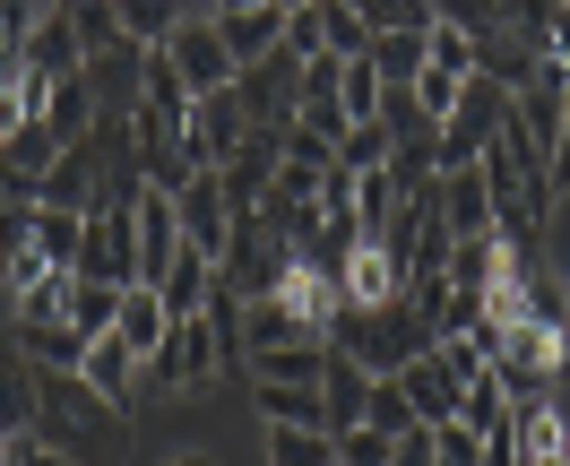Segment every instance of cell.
I'll return each instance as SVG.
<instances>
[{
  "instance_id": "obj_1",
  "label": "cell",
  "mask_w": 570,
  "mask_h": 466,
  "mask_svg": "<svg viewBox=\"0 0 570 466\" xmlns=\"http://www.w3.org/2000/svg\"><path fill=\"white\" fill-rule=\"evenodd\" d=\"M36 440L78 466H121L130 458V415L87 389V371H36Z\"/></svg>"
},
{
  "instance_id": "obj_2",
  "label": "cell",
  "mask_w": 570,
  "mask_h": 466,
  "mask_svg": "<svg viewBox=\"0 0 570 466\" xmlns=\"http://www.w3.org/2000/svg\"><path fill=\"white\" fill-rule=\"evenodd\" d=\"M225 363H234V337L199 311V320H174V337L156 346V355L139 363V380L156 397H181V389H208V380H225Z\"/></svg>"
},
{
  "instance_id": "obj_3",
  "label": "cell",
  "mask_w": 570,
  "mask_h": 466,
  "mask_svg": "<svg viewBox=\"0 0 570 466\" xmlns=\"http://www.w3.org/2000/svg\"><path fill=\"white\" fill-rule=\"evenodd\" d=\"M285 268H294V251L277 242V225L250 208L234 216V234H225V259H216V294H234V303H259V294L285 286Z\"/></svg>"
},
{
  "instance_id": "obj_4",
  "label": "cell",
  "mask_w": 570,
  "mask_h": 466,
  "mask_svg": "<svg viewBox=\"0 0 570 466\" xmlns=\"http://www.w3.org/2000/svg\"><path fill=\"white\" fill-rule=\"evenodd\" d=\"M510 121V96H501L493 78H466L459 112L441 121V139H432V173H475V156L493 147V130Z\"/></svg>"
},
{
  "instance_id": "obj_5",
  "label": "cell",
  "mask_w": 570,
  "mask_h": 466,
  "mask_svg": "<svg viewBox=\"0 0 570 466\" xmlns=\"http://www.w3.org/2000/svg\"><path fill=\"white\" fill-rule=\"evenodd\" d=\"M562 363H570V337H553V328H493V380L510 389V406H535Z\"/></svg>"
},
{
  "instance_id": "obj_6",
  "label": "cell",
  "mask_w": 570,
  "mask_h": 466,
  "mask_svg": "<svg viewBox=\"0 0 570 466\" xmlns=\"http://www.w3.org/2000/svg\"><path fill=\"white\" fill-rule=\"evenodd\" d=\"M70 277H105V286H139V199L121 208H96L87 216V242H78V268Z\"/></svg>"
},
{
  "instance_id": "obj_7",
  "label": "cell",
  "mask_w": 570,
  "mask_h": 466,
  "mask_svg": "<svg viewBox=\"0 0 570 466\" xmlns=\"http://www.w3.org/2000/svg\"><path fill=\"white\" fill-rule=\"evenodd\" d=\"M165 61H174V78L190 87V105H199V96H225V87L243 78L225 61V43H216V18H181L174 36H165Z\"/></svg>"
},
{
  "instance_id": "obj_8",
  "label": "cell",
  "mask_w": 570,
  "mask_h": 466,
  "mask_svg": "<svg viewBox=\"0 0 570 466\" xmlns=\"http://www.w3.org/2000/svg\"><path fill=\"white\" fill-rule=\"evenodd\" d=\"M208 18H216V43H225L234 70H259V61L285 43V0H225Z\"/></svg>"
},
{
  "instance_id": "obj_9",
  "label": "cell",
  "mask_w": 570,
  "mask_h": 466,
  "mask_svg": "<svg viewBox=\"0 0 570 466\" xmlns=\"http://www.w3.org/2000/svg\"><path fill=\"white\" fill-rule=\"evenodd\" d=\"M243 139H250V112H243V96H234V87L190 105V165H199V173L234 165V156H243Z\"/></svg>"
},
{
  "instance_id": "obj_10",
  "label": "cell",
  "mask_w": 570,
  "mask_h": 466,
  "mask_svg": "<svg viewBox=\"0 0 570 466\" xmlns=\"http://www.w3.org/2000/svg\"><path fill=\"white\" fill-rule=\"evenodd\" d=\"M174 225H181V242H190V251L225 259V234H234V208H225V190H216V173H190V181L174 190Z\"/></svg>"
},
{
  "instance_id": "obj_11",
  "label": "cell",
  "mask_w": 570,
  "mask_h": 466,
  "mask_svg": "<svg viewBox=\"0 0 570 466\" xmlns=\"http://www.w3.org/2000/svg\"><path fill=\"white\" fill-rule=\"evenodd\" d=\"M216 190H225V208H234V216L268 208V190H277V139H268V130H250L243 156H234V165H216Z\"/></svg>"
},
{
  "instance_id": "obj_12",
  "label": "cell",
  "mask_w": 570,
  "mask_h": 466,
  "mask_svg": "<svg viewBox=\"0 0 570 466\" xmlns=\"http://www.w3.org/2000/svg\"><path fill=\"white\" fill-rule=\"evenodd\" d=\"M43 277H70L36 251V208H0V286L9 294H36Z\"/></svg>"
},
{
  "instance_id": "obj_13",
  "label": "cell",
  "mask_w": 570,
  "mask_h": 466,
  "mask_svg": "<svg viewBox=\"0 0 570 466\" xmlns=\"http://www.w3.org/2000/svg\"><path fill=\"white\" fill-rule=\"evenodd\" d=\"M96 199H105V156H96V139H87V147H61V165L43 173V208L96 216Z\"/></svg>"
},
{
  "instance_id": "obj_14",
  "label": "cell",
  "mask_w": 570,
  "mask_h": 466,
  "mask_svg": "<svg viewBox=\"0 0 570 466\" xmlns=\"http://www.w3.org/2000/svg\"><path fill=\"white\" fill-rule=\"evenodd\" d=\"M346 303H363V311H381V303H406V268L390 259V242H381V234L346 251Z\"/></svg>"
},
{
  "instance_id": "obj_15",
  "label": "cell",
  "mask_w": 570,
  "mask_h": 466,
  "mask_svg": "<svg viewBox=\"0 0 570 466\" xmlns=\"http://www.w3.org/2000/svg\"><path fill=\"white\" fill-rule=\"evenodd\" d=\"M96 121H105V96H96V70L61 78V87H52V112H43V130H52L61 147H87V139H96Z\"/></svg>"
},
{
  "instance_id": "obj_16",
  "label": "cell",
  "mask_w": 570,
  "mask_h": 466,
  "mask_svg": "<svg viewBox=\"0 0 570 466\" xmlns=\"http://www.w3.org/2000/svg\"><path fill=\"white\" fill-rule=\"evenodd\" d=\"M78 371H87V389L105 397V406H121V415H139V355H130L121 337H96Z\"/></svg>"
},
{
  "instance_id": "obj_17",
  "label": "cell",
  "mask_w": 570,
  "mask_h": 466,
  "mask_svg": "<svg viewBox=\"0 0 570 466\" xmlns=\"http://www.w3.org/2000/svg\"><path fill=\"white\" fill-rule=\"evenodd\" d=\"M181 259V225H174V199H156V190H147L139 199V286L156 294L165 286V268H174Z\"/></svg>"
},
{
  "instance_id": "obj_18",
  "label": "cell",
  "mask_w": 570,
  "mask_h": 466,
  "mask_svg": "<svg viewBox=\"0 0 570 466\" xmlns=\"http://www.w3.org/2000/svg\"><path fill=\"white\" fill-rule=\"evenodd\" d=\"M441 225H450V242H484V234H493V190H484V173H441Z\"/></svg>"
},
{
  "instance_id": "obj_19",
  "label": "cell",
  "mask_w": 570,
  "mask_h": 466,
  "mask_svg": "<svg viewBox=\"0 0 570 466\" xmlns=\"http://www.w3.org/2000/svg\"><path fill=\"white\" fill-rule=\"evenodd\" d=\"M397 380H406V397H415V415H424V424H459V389H466V380L441 355H415Z\"/></svg>"
},
{
  "instance_id": "obj_20",
  "label": "cell",
  "mask_w": 570,
  "mask_h": 466,
  "mask_svg": "<svg viewBox=\"0 0 570 466\" xmlns=\"http://www.w3.org/2000/svg\"><path fill=\"white\" fill-rule=\"evenodd\" d=\"M208 294H216V259L181 242V259L165 268V286H156V303H165L174 320H199V311H208Z\"/></svg>"
},
{
  "instance_id": "obj_21",
  "label": "cell",
  "mask_w": 570,
  "mask_h": 466,
  "mask_svg": "<svg viewBox=\"0 0 570 466\" xmlns=\"http://www.w3.org/2000/svg\"><path fill=\"white\" fill-rule=\"evenodd\" d=\"M27 70H36V78H52V87L87 70V52H78V27H70V9H43L36 43H27Z\"/></svg>"
},
{
  "instance_id": "obj_22",
  "label": "cell",
  "mask_w": 570,
  "mask_h": 466,
  "mask_svg": "<svg viewBox=\"0 0 570 466\" xmlns=\"http://www.w3.org/2000/svg\"><path fill=\"white\" fill-rule=\"evenodd\" d=\"M510 424H519V466H570V424L535 397V406H510Z\"/></svg>"
},
{
  "instance_id": "obj_23",
  "label": "cell",
  "mask_w": 570,
  "mask_h": 466,
  "mask_svg": "<svg viewBox=\"0 0 570 466\" xmlns=\"http://www.w3.org/2000/svg\"><path fill=\"white\" fill-rule=\"evenodd\" d=\"M112 337H121V346L147 363L156 346H165V337H174V311H165V303H156L147 286H130V294H121V320H112Z\"/></svg>"
},
{
  "instance_id": "obj_24",
  "label": "cell",
  "mask_w": 570,
  "mask_h": 466,
  "mask_svg": "<svg viewBox=\"0 0 570 466\" xmlns=\"http://www.w3.org/2000/svg\"><path fill=\"white\" fill-rule=\"evenodd\" d=\"M328 346H259L250 355V380H277V389H321Z\"/></svg>"
},
{
  "instance_id": "obj_25",
  "label": "cell",
  "mask_w": 570,
  "mask_h": 466,
  "mask_svg": "<svg viewBox=\"0 0 570 466\" xmlns=\"http://www.w3.org/2000/svg\"><path fill=\"white\" fill-rule=\"evenodd\" d=\"M9 346H18V355L36 363V371H78V363H87V346H96V337H78L70 320H52V328H18Z\"/></svg>"
},
{
  "instance_id": "obj_26",
  "label": "cell",
  "mask_w": 570,
  "mask_h": 466,
  "mask_svg": "<svg viewBox=\"0 0 570 466\" xmlns=\"http://www.w3.org/2000/svg\"><path fill=\"white\" fill-rule=\"evenodd\" d=\"M18 432H36V371L18 346H0V440H18Z\"/></svg>"
},
{
  "instance_id": "obj_27",
  "label": "cell",
  "mask_w": 570,
  "mask_h": 466,
  "mask_svg": "<svg viewBox=\"0 0 570 466\" xmlns=\"http://www.w3.org/2000/svg\"><path fill=\"white\" fill-rule=\"evenodd\" d=\"M321 397H328V432L363 424V397H372V371H363L355 355H328V371H321Z\"/></svg>"
},
{
  "instance_id": "obj_28",
  "label": "cell",
  "mask_w": 570,
  "mask_h": 466,
  "mask_svg": "<svg viewBox=\"0 0 570 466\" xmlns=\"http://www.w3.org/2000/svg\"><path fill=\"white\" fill-rule=\"evenodd\" d=\"M259 415L285 432H328V397L321 389H277V380H259Z\"/></svg>"
},
{
  "instance_id": "obj_29",
  "label": "cell",
  "mask_w": 570,
  "mask_h": 466,
  "mask_svg": "<svg viewBox=\"0 0 570 466\" xmlns=\"http://www.w3.org/2000/svg\"><path fill=\"white\" fill-rule=\"evenodd\" d=\"M112 320H121V286H105V277H70V328H78V337H112Z\"/></svg>"
},
{
  "instance_id": "obj_30",
  "label": "cell",
  "mask_w": 570,
  "mask_h": 466,
  "mask_svg": "<svg viewBox=\"0 0 570 466\" xmlns=\"http://www.w3.org/2000/svg\"><path fill=\"white\" fill-rule=\"evenodd\" d=\"M0 165H9V173H27V181H43L52 165H61V139H52L43 121H18V130L0 139Z\"/></svg>"
},
{
  "instance_id": "obj_31",
  "label": "cell",
  "mask_w": 570,
  "mask_h": 466,
  "mask_svg": "<svg viewBox=\"0 0 570 466\" xmlns=\"http://www.w3.org/2000/svg\"><path fill=\"white\" fill-rule=\"evenodd\" d=\"M70 27H78V52H87V61H112V52H121V9H105V0H78L70 9Z\"/></svg>"
},
{
  "instance_id": "obj_32",
  "label": "cell",
  "mask_w": 570,
  "mask_h": 466,
  "mask_svg": "<svg viewBox=\"0 0 570 466\" xmlns=\"http://www.w3.org/2000/svg\"><path fill=\"white\" fill-rule=\"evenodd\" d=\"M441 277H450L459 303H484V286H493V234H484V242H450V268H441Z\"/></svg>"
},
{
  "instance_id": "obj_33",
  "label": "cell",
  "mask_w": 570,
  "mask_h": 466,
  "mask_svg": "<svg viewBox=\"0 0 570 466\" xmlns=\"http://www.w3.org/2000/svg\"><path fill=\"white\" fill-rule=\"evenodd\" d=\"M363 61L381 70V87H415V78H424V36H372Z\"/></svg>"
},
{
  "instance_id": "obj_34",
  "label": "cell",
  "mask_w": 570,
  "mask_h": 466,
  "mask_svg": "<svg viewBox=\"0 0 570 466\" xmlns=\"http://www.w3.org/2000/svg\"><path fill=\"white\" fill-rule=\"evenodd\" d=\"M459 424L475 432V440H484V432H493V424H510V389H501L493 371H475V380H466V389H459Z\"/></svg>"
},
{
  "instance_id": "obj_35",
  "label": "cell",
  "mask_w": 570,
  "mask_h": 466,
  "mask_svg": "<svg viewBox=\"0 0 570 466\" xmlns=\"http://www.w3.org/2000/svg\"><path fill=\"white\" fill-rule=\"evenodd\" d=\"M268 466H337V432H285V424H268Z\"/></svg>"
},
{
  "instance_id": "obj_36",
  "label": "cell",
  "mask_w": 570,
  "mask_h": 466,
  "mask_svg": "<svg viewBox=\"0 0 570 466\" xmlns=\"http://www.w3.org/2000/svg\"><path fill=\"white\" fill-rule=\"evenodd\" d=\"M363 424H372V432H390V440H397V432H415L424 415H415L406 380H372V397H363Z\"/></svg>"
},
{
  "instance_id": "obj_37",
  "label": "cell",
  "mask_w": 570,
  "mask_h": 466,
  "mask_svg": "<svg viewBox=\"0 0 570 466\" xmlns=\"http://www.w3.org/2000/svg\"><path fill=\"white\" fill-rule=\"evenodd\" d=\"M78 242H87V216H61V208H36V251L52 268H78Z\"/></svg>"
},
{
  "instance_id": "obj_38",
  "label": "cell",
  "mask_w": 570,
  "mask_h": 466,
  "mask_svg": "<svg viewBox=\"0 0 570 466\" xmlns=\"http://www.w3.org/2000/svg\"><path fill=\"white\" fill-rule=\"evenodd\" d=\"M321 27H328V52H337V61H363V52H372V27H363V9H346V0H321Z\"/></svg>"
},
{
  "instance_id": "obj_39",
  "label": "cell",
  "mask_w": 570,
  "mask_h": 466,
  "mask_svg": "<svg viewBox=\"0 0 570 466\" xmlns=\"http://www.w3.org/2000/svg\"><path fill=\"white\" fill-rule=\"evenodd\" d=\"M337 105H346V121H381V70L372 61H346V87H337Z\"/></svg>"
},
{
  "instance_id": "obj_40",
  "label": "cell",
  "mask_w": 570,
  "mask_h": 466,
  "mask_svg": "<svg viewBox=\"0 0 570 466\" xmlns=\"http://www.w3.org/2000/svg\"><path fill=\"white\" fill-rule=\"evenodd\" d=\"M328 52V27H321V0L285 9V61H321Z\"/></svg>"
},
{
  "instance_id": "obj_41",
  "label": "cell",
  "mask_w": 570,
  "mask_h": 466,
  "mask_svg": "<svg viewBox=\"0 0 570 466\" xmlns=\"http://www.w3.org/2000/svg\"><path fill=\"white\" fill-rule=\"evenodd\" d=\"M174 27H181V18H174V9H156V0H130V9H121V36L139 43V52H165Z\"/></svg>"
},
{
  "instance_id": "obj_42",
  "label": "cell",
  "mask_w": 570,
  "mask_h": 466,
  "mask_svg": "<svg viewBox=\"0 0 570 466\" xmlns=\"http://www.w3.org/2000/svg\"><path fill=\"white\" fill-rule=\"evenodd\" d=\"M337 165H346V173H381V165H390V130H381V121L346 130V139H337Z\"/></svg>"
},
{
  "instance_id": "obj_43",
  "label": "cell",
  "mask_w": 570,
  "mask_h": 466,
  "mask_svg": "<svg viewBox=\"0 0 570 466\" xmlns=\"http://www.w3.org/2000/svg\"><path fill=\"white\" fill-rule=\"evenodd\" d=\"M528 328H553V337H570V294L553 286L544 268L528 277Z\"/></svg>"
},
{
  "instance_id": "obj_44",
  "label": "cell",
  "mask_w": 570,
  "mask_h": 466,
  "mask_svg": "<svg viewBox=\"0 0 570 466\" xmlns=\"http://www.w3.org/2000/svg\"><path fill=\"white\" fill-rule=\"evenodd\" d=\"M70 320V277H43L36 294H18V328H52Z\"/></svg>"
},
{
  "instance_id": "obj_45",
  "label": "cell",
  "mask_w": 570,
  "mask_h": 466,
  "mask_svg": "<svg viewBox=\"0 0 570 466\" xmlns=\"http://www.w3.org/2000/svg\"><path fill=\"white\" fill-rule=\"evenodd\" d=\"M424 61H432V70H450V78H475V43H466L459 27L441 18V27L424 36Z\"/></svg>"
},
{
  "instance_id": "obj_46",
  "label": "cell",
  "mask_w": 570,
  "mask_h": 466,
  "mask_svg": "<svg viewBox=\"0 0 570 466\" xmlns=\"http://www.w3.org/2000/svg\"><path fill=\"white\" fill-rule=\"evenodd\" d=\"M459 96H466V78H450V70H432V61H424V78H415V105H424L432 130H441V121L459 112Z\"/></svg>"
},
{
  "instance_id": "obj_47",
  "label": "cell",
  "mask_w": 570,
  "mask_h": 466,
  "mask_svg": "<svg viewBox=\"0 0 570 466\" xmlns=\"http://www.w3.org/2000/svg\"><path fill=\"white\" fill-rule=\"evenodd\" d=\"M390 458H397L390 432H372V424H346V432H337V466H390Z\"/></svg>"
},
{
  "instance_id": "obj_48",
  "label": "cell",
  "mask_w": 570,
  "mask_h": 466,
  "mask_svg": "<svg viewBox=\"0 0 570 466\" xmlns=\"http://www.w3.org/2000/svg\"><path fill=\"white\" fill-rule=\"evenodd\" d=\"M337 87H346V61H337V52L303 61V96H294V112H303V105H337Z\"/></svg>"
},
{
  "instance_id": "obj_49",
  "label": "cell",
  "mask_w": 570,
  "mask_h": 466,
  "mask_svg": "<svg viewBox=\"0 0 570 466\" xmlns=\"http://www.w3.org/2000/svg\"><path fill=\"white\" fill-rule=\"evenodd\" d=\"M390 466H441V449H432V424L397 432V458H390Z\"/></svg>"
},
{
  "instance_id": "obj_50",
  "label": "cell",
  "mask_w": 570,
  "mask_h": 466,
  "mask_svg": "<svg viewBox=\"0 0 570 466\" xmlns=\"http://www.w3.org/2000/svg\"><path fill=\"white\" fill-rule=\"evenodd\" d=\"M475 466H519V424H493L484 432V458Z\"/></svg>"
},
{
  "instance_id": "obj_51",
  "label": "cell",
  "mask_w": 570,
  "mask_h": 466,
  "mask_svg": "<svg viewBox=\"0 0 570 466\" xmlns=\"http://www.w3.org/2000/svg\"><path fill=\"white\" fill-rule=\"evenodd\" d=\"M0 208H43V181H27V173L0 165Z\"/></svg>"
},
{
  "instance_id": "obj_52",
  "label": "cell",
  "mask_w": 570,
  "mask_h": 466,
  "mask_svg": "<svg viewBox=\"0 0 570 466\" xmlns=\"http://www.w3.org/2000/svg\"><path fill=\"white\" fill-rule=\"evenodd\" d=\"M570 190V96H562V147H553V199Z\"/></svg>"
},
{
  "instance_id": "obj_53",
  "label": "cell",
  "mask_w": 570,
  "mask_h": 466,
  "mask_svg": "<svg viewBox=\"0 0 570 466\" xmlns=\"http://www.w3.org/2000/svg\"><path fill=\"white\" fill-rule=\"evenodd\" d=\"M27 466H78V458H61V449H43V440H27Z\"/></svg>"
},
{
  "instance_id": "obj_54",
  "label": "cell",
  "mask_w": 570,
  "mask_h": 466,
  "mask_svg": "<svg viewBox=\"0 0 570 466\" xmlns=\"http://www.w3.org/2000/svg\"><path fill=\"white\" fill-rule=\"evenodd\" d=\"M18 130V87H0V139Z\"/></svg>"
},
{
  "instance_id": "obj_55",
  "label": "cell",
  "mask_w": 570,
  "mask_h": 466,
  "mask_svg": "<svg viewBox=\"0 0 570 466\" xmlns=\"http://www.w3.org/2000/svg\"><path fill=\"white\" fill-rule=\"evenodd\" d=\"M18 70H27V61H18V52H9V36H0V87H18Z\"/></svg>"
},
{
  "instance_id": "obj_56",
  "label": "cell",
  "mask_w": 570,
  "mask_h": 466,
  "mask_svg": "<svg viewBox=\"0 0 570 466\" xmlns=\"http://www.w3.org/2000/svg\"><path fill=\"white\" fill-rule=\"evenodd\" d=\"M174 466H216V458H199V449H190V458H174Z\"/></svg>"
}]
</instances>
